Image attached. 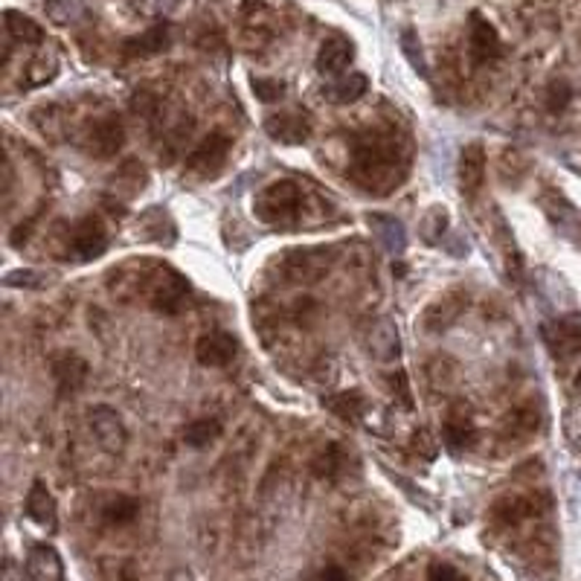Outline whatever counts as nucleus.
Listing matches in <instances>:
<instances>
[{"label":"nucleus","mask_w":581,"mask_h":581,"mask_svg":"<svg viewBox=\"0 0 581 581\" xmlns=\"http://www.w3.org/2000/svg\"><path fill=\"white\" fill-rule=\"evenodd\" d=\"M230 148H233V140L224 131L206 134L204 140L189 151L186 172L195 177V181H213V177L224 169V163L230 157Z\"/></svg>","instance_id":"obj_3"},{"label":"nucleus","mask_w":581,"mask_h":581,"mask_svg":"<svg viewBox=\"0 0 581 581\" xmlns=\"http://www.w3.org/2000/svg\"><path fill=\"white\" fill-rule=\"evenodd\" d=\"M352 55H355V47H352L349 38L331 35V38H326L323 44H320V52H317V71H320L323 76L335 79V76L346 73V67H349Z\"/></svg>","instance_id":"obj_16"},{"label":"nucleus","mask_w":581,"mask_h":581,"mask_svg":"<svg viewBox=\"0 0 581 581\" xmlns=\"http://www.w3.org/2000/svg\"><path fill=\"white\" fill-rule=\"evenodd\" d=\"M442 442H445V448H448L453 456H460V453H465V451L474 448L477 431H474L471 419H468L462 410L451 413L448 422L442 424Z\"/></svg>","instance_id":"obj_21"},{"label":"nucleus","mask_w":581,"mask_h":581,"mask_svg":"<svg viewBox=\"0 0 581 581\" xmlns=\"http://www.w3.org/2000/svg\"><path fill=\"white\" fill-rule=\"evenodd\" d=\"M364 349L369 357H376L378 364H393L401 355V335L398 326L390 317H378V320H369L364 329Z\"/></svg>","instance_id":"obj_9"},{"label":"nucleus","mask_w":581,"mask_h":581,"mask_svg":"<svg viewBox=\"0 0 581 581\" xmlns=\"http://www.w3.org/2000/svg\"><path fill=\"white\" fill-rule=\"evenodd\" d=\"M137 515H140V500L129 494L110 497V500L102 506V518H105V523H110V527H129V523L137 520Z\"/></svg>","instance_id":"obj_24"},{"label":"nucleus","mask_w":581,"mask_h":581,"mask_svg":"<svg viewBox=\"0 0 581 581\" xmlns=\"http://www.w3.org/2000/svg\"><path fill=\"white\" fill-rule=\"evenodd\" d=\"M346 462V456L338 445H329L326 451H320V456H317V462H314V471L320 474V477H338L340 474V468Z\"/></svg>","instance_id":"obj_33"},{"label":"nucleus","mask_w":581,"mask_h":581,"mask_svg":"<svg viewBox=\"0 0 581 581\" xmlns=\"http://www.w3.org/2000/svg\"><path fill=\"white\" fill-rule=\"evenodd\" d=\"M456 177H460V189L465 195H477L482 181H486V148L480 143H468L460 151V163H456Z\"/></svg>","instance_id":"obj_14"},{"label":"nucleus","mask_w":581,"mask_h":581,"mask_svg":"<svg viewBox=\"0 0 581 581\" xmlns=\"http://www.w3.org/2000/svg\"><path fill=\"white\" fill-rule=\"evenodd\" d=\"M52 381L59 386V395H76L88 381V364L85 357L73 352H62L52 357Z\"/></svg>","instance_id":"obj_13"},{"label":"nucleus","mask_w":581,"mask_h":581,"mask_svg":"<svg viewBox=\"0 0 581 581\" xmlns=\"http://www.w3.org/2000/svg\"><path fill=\"white\" fill-rule=\"evenodd\" d=\"M541 511H544V506L538 503L535 494H511L491 506V520L497 529H515L520 523L538 518Z\"/></svg>","instance_id":"obj_11"},{"label":"nucleus","mask_w":581,"mask_h":581,"mask_svg":"<svg viewBox=\"0 0 581 581\" xmlns=\"http://www.w3.org/2000/svg\"><path fill=\"white\" fill-rule=\"evenodd\" d=\"M323 407L331 413L335 419L346 422V424H357L367 416V395L361 390H343V393H331L323 398Z\"/></svg>","instance_id":"obj_20"},{"label":"nucleus","mask_w":581,"mask_h":581,"mask_svg":"<svg viewBox=\"0 0 581 581\" xmlns=\"http://www.w3.org/2000/svg\"><path fill=\"white\" fill-rule=\"evenodd\" d=\"M302 189L294 181H273L259 192L253 213L262 224L273 230H290L302 215Z\"/></svg>","instance_id":"obj_1"},{"label":"nucleus","mask_w":581,"mask_h":581,"mask_svg":"<svg viewBox=\"0 0 581 581\" xmlns=\"http://www.w3.org/2000/svg\"><path fill=\"white\" fill-rule=\"evenodd\" d=\"M236 355H239V338L230 335V331H206L195 346L198 364L213 367V369L230 367L236 361Z\"/></svg>","instance_id":"obj_12"},{"label":"nucleus","mask_w":581,"mask_h":581,"mask_svg":"<svg viewBox=\"0 0 581 581\" xmlns=\"http://www.w3.org/2000/svg\"><path fill=\"white\" fill-rule=\"evenodd\" d=\"M47 15L52 24H73L81 15V4L79 0H47Z\"/></svg>","instance_id":"obj_34"},{"label":"nucleus","mask_w":581,"mask_h":581,"mask_svg":"<svg viewBox=\"0 0 581 581\" xmlns=\"http://www.w3.org/2000/svg\"><path fill=\"white\" fill-rule=\"evenodd\" d=\"M355 175H361L357 181H364V177H369L367 181V189H378V181H398V151L390 146V143H367L355 151Z\"/></svg>","instance_id":"obj_2"},{"label":"nucleus","mask_w":581,"mask_h":581,"mask_svg":"<svg viewBox=\"0 0 581 581\" xmlns=\"http://www.w3.org/2000/svg\"><path fill=\"white\" fill-rule=\"evenodd\" d=\"M419 233L427 244H442L448 233V210H442V206H431L424 215H422V224H419Z\"/></svg>","instance_id":"obj_28"},{"label":"nucleus","mask_w":581,"mask_h":581,"mask_svg":"<svg viewBox=\"0 0 581 581\" xmlns=\"http://www.w3.org/2000/svg\"><path fill=\"white\" fill-rule=\"evenodd\" d=\"M317 581H352V578H349V573L343 570V567L329 564V567H323V570H320V576H317Z\"/></svg>","instance_id":"obj_40"},{"label":"nucleus","mask_w":581,"mask_h":581,"mask_svg":"<svg viewBox=\"0 0 581 581\" xmlns=\"http://www.w3.org/2000/svg\"><path fill=\"white\" fill-rule=\"evenodd\" d=\"M221 436V422L218 419H198L184 427V442L189 448H206Z\"/></svg>","instance_id":"obj_26"},{"label":"nucleus","mask_w":581,"mask_h":581,"mask_svg":"<svg viewBox=\"0 0 581 581\" xmlns=\"http://www.w3.org/2000/svg\"><path fill=\"white\" fill-rule=\"evenodd\" d=\"M108 251V230L100 215L79 218L67 236V256L73 262H93Z\"/></svg>","instance_id":"obj_5"},{"label":"nucleus","mask_w":581,"mask_h":581,"mask_svg":"<svg viewBox=\"0 0 581 581\" xmlns=\"http://www.w3.org/2000/svg\"><path fill=\"white\" fill-rule=\"evenodd\" d=\"M6 33L12 41H21V44H41V41H44L41 24L33 21L30 15H24V12H15V9L6 12Z\"/></svg>","instance_id":"obj_25"},{"label":"nucleus","mask_w":581,"mask_h":581,"mask_svg":"<svg viewBox=\"0 0 581 581\" xmlns=\"http://www.w3.org/2000/svg\"><path fill=\"white\" fill-rule=\"evenodd\" d=\"M88 427L93 439L100 442V445L108 451V453H122L129 445V427L122 422V416L108 405H100L88 413Z\"/></svg>","instance_id":"obj_8"},{"label":"nucleus","mask_w":581,"mask_h":581,"mask_svg":"<svg viewBox=\"0 0 581 581\" xmlns=\"http://www.w3.org/2000/svg\"><path fill=\"white\" fill-rule=\"evenodd\" d=\"M126 146V129L117 117H102L90 129V151L96 157H114Z\"/></svg>","instance_id":"obj_19"},{"label":"nucleus","mask_w":581,"mask_h":581,"mask_svg":"<svg viewBox=\"0 0 581 581\" xmlns=\"http://www.w3.org/2000/svg\"><path fill=\"white\" fill-rule=\"evenodd\" d=\"M468 52H471V62L477 67L491 64L503 55V41L497 35L494 24H489L480 12H474L468 21Z\"/></svg>","instance_id":"obj_10"},{"label":"nucleus","mask_w":581,"mask_h":581,"mask_svg":"<svg viewBox=\"0 0 581 581\" xmlns=\"http://www.w3.org/2000/svg\"><path fill=\"white\" fill-rule=\"evenodd\" d=\"M390 384H393V395L405 405L407 410H413V390H410V381H407V372L398 369L390 376Z\"/></svg>","instance_id":"obj_37"},{"label":"nucleus","mask_w":581,"mask_h":581,"mask_svg":"<svg viewBox=\"0 0 581 581\" xmlns=\"http://www.w3.org/2000/svg\"><path fill=\"white\" fill-rule=\"evenodd\" d=\"M369 88V79L364 73H340L323 88V96L335 105H352L357 102Z\"/></svg>","instance_id":"obj_23"},{"label":"nucleus","mask_w":581,"mask_h":581,"mask_svg":"<svg viewBox=\"0 0 581 581\" xmlns=\"http://www.w3.org/2000/svg\"><path fill=\"white\" fill-rule=\"evenodd\" d=\"M50 282H52L50 273L33 271V268H18V271H9L4 276V285L6 288H30V290H38V288H47Z\"/></svg>","instance_id":"obj_29"},{"label":"nucleus","mask_w":581,"mask_h":581,"mask_svg":"<svg viewBox=\"0 0 581 581\" xmlns=\"http://www.w3.org/2000/svg\"><path fill=\"white\" fill-rule=\"evenodd\" d=\"M398 44H401V52L407 55V62H410V67L416 73H422V76H427V64H424V52H422V44H419V35H416V30H401V38H398Z\"/></svg>","instance_id":"obj_30"},{"label":"nucleus","mask_w":581,"mask_h":581,"mask_svg":"<svg viewBox=\"0 0 581 581\" xmlns=\"http://www.w3.org/2000/svg\"><path fill=\"white\" fill-rule=\"evenodd\" d=\"M26 576L30 581H64V561L50 544H35L26 556Z\"/></svg>","instance_id":"obj_17"},{"label":"nucleus","mask_w":581,"mask_h":581,"mask_svg":"<svg viewBox=\"0 0 581 581\" xmlns=\"http://www.w3.org/2000/svg\"><path fill=\"white\" fill-rule=\"evenodd\" d=\"M427 581H468V576L456 570L453 564L436 561V564H431V570H427Z\"/></svg>","instance_id":"obj_38"},{"label":"nucleus","mask_w":581,"mask_h":581,"mask_svg":"<svg viewBox=\"0 0 581 581\" xmlns=\"http://www.w3.org/2000/svg\"><path fill=\"white\" fill-rule=\"evenodd\" d=\"M570 100H573V88L567 85V81H552L547 88V108L552 114H561V110L570 105Z\"/></svg>","instance_id":"obj_36"},{"label":"nucleus","mask_w":581,"mask_h":581,"mask_svg":"<svg viewBox=\"0 0 581 581\" xmlns=\"http://www.w3.org/2000/svg\"><path fill=\"white\" fill-rule=\"evenodd\" d=\"M55 76H59V62H55V55H47V52H41L35 55V59L26 64V85L30 88H41V85H47V81H52Z\"/></svg>","instance_id":"obj_27"},{"label":"nucleus","mask_w":581,"mask_h":581,"mask_svg":"<svg viewBox=\"0 0 581 581\" xmlns=\"http://www.w3.org/2000/svg\"><path fill=\"white\" fill-rule=\"evenodd\" d=\"M26 518L33 523H38L41 529H55V520H59V511H55V500L50 489L41 480L33 482L30 494H26Z\"/></svg>","instance_id":"obj_22"},{"label":"nucleus","mask_w":581,"mask_h":581,"mask_svg":"<svg viewBox=\"0 0 581 581\" xmlns=\"http://www.w3.org/2000/svg\"><path fill=\"white\" fill-rule=\"evenodd\" d=\"M134 6H137L140 15L157 18V15H163V12H169L175 6V0H134Z\"/></svg>","instance_id":"obj_39"},{"label":"nucleus","mask_w":581,"mask_h":581,"mask_svg":"<svg viewBox=\"0 0 581 581\" xmlns=\"http://www.w3.org/2000/svg\"><path fill=\"white\" fill-rule=\"evenodd\" d=\"M369 230H372V236H376V242L384 247L386 253H405V247H407V230L405 224L395 218V215H386V213H369Z\"/></svg>","instance_id":"obj_18"},{"label":"nucleus","mask_w":581,"mask_h":581,"mask_svg":"<svg viewBox=\"0 0 581 581\" xmlns=\"http://www.w3.org/2000/svg\"><path fill=\"white\" fill-rule=\"evenodd\" d=\"M544 346L556 361H570L581 352V314H561L541 329Z\"/></svg>","instance_id":"obj_6"},{"label":"nucleus","mask_w":581,"mask_h":581,"mask_svg":"<svg viewBox=\"0 0 581 581\" xmlns=\"http://www.w3.org/2000/svg\"><path fill=\"white\" fill-rule=\"evenodd\" d=\"M148 302L160 314H177L189 302V282L175 268L163 265L148 282Z\"/></svg>","instance_id":"obj_4"},{"label":"nucleus","mask_w":581,"mask_h":581,"mask_svg":"<svg viewBox=\"0 0 581 581\" xmlns=\"http://www.w3.org/2000/svg\"><path fill=\"white\" fill-rule=\"evenodd\" d=\"M576 390H581V369L576 372Z\"/></svg>","instance_id":"obj_42"},{"label":"nucleus","mask_w":581,"mask_h":581,"mask_svg":"<svg viewBox=\"0 0 581 581\" xmlns=\"http://www.w3.org/2000/svg\"><path fill=\"white\" fill-rule=\"evenodd\" d=\"M262 129H265V134L273 143L302 146L311 140L314 119H311V114H306V110H280V114H271Z\"/></svg>","instance_id":"obj_7"},{"label":"nucleus","mask_w":581,"mask_h":581,"mask_svg":"<svg viewBox=\"0 0 581 581\" xmlns=\"http://www.w3.org/2000/svg\"><path fill=\"white\" fill-rule=\"evenodd\" d=\"M561 431H564V442L570 445L576 453H581V401L567 407L564 413V422H561Z\"/></svg>","instance_id":"obj_32"},{"label":"nucleus","mask_w":581,"mask_h":581,"mask_svg":"<svg viewBox=\"0 0 581 581\" xmlns=\"http://www.w3.org/2000/svg\"><path fill=\"white\" fill-rule=\"evenodd\" d=\"M253 96L259 102L273 105L285 96V85L280 79H253Z\"/></svg>","instance_id":"obj_35"},{"label":"nucleus","mask_w":581,"mask_h":581,"mask_svg":"<svg viewBox=\"0 0 581 581\" xmlns=\"http://www.w3.org/2000/svg\"><path fill=\"white\" fill-rule=\"evenodd\" d=\"M119 581H137V578H134L131 573H122V576H119Z\"/></svg>","instance_id":"obj_41"},{"label":"nucleus","mask_w":581,"mask_h":581,"mask_svg":"<svg viewBox=\"0 0 581 581\" xmlns=\"http://www.w3.org/2000/svg\"><path fill=\"white\" fill-rule=\"evenodd\" d=\"M169 44H172L169 24H155L148 26L146 33L131 35L126 44H122V55H126V59H151V55H160L169 50Z\"/></svg>","instance_id":"obj_15"},{"label":"nucleus","mask_w":581,"mask_h":581,"mask_svg":"<svg viewBox=\"0 0 581 581\" xmlns=\"http://www.w3.org/2000/svg\"><path fill=\"white\" fill-rule=\"evenodd\" d=\"M538 424H541V416H538V410H532V407H518L506 416V431H515L518 436L535 433Z\"/></svg>","instance_id":"obj_31"}]
</instances>
